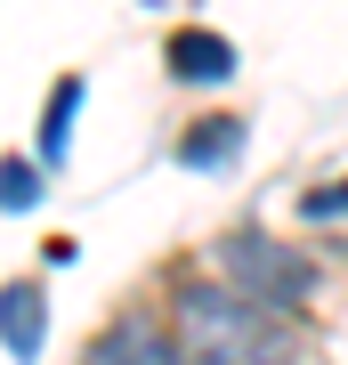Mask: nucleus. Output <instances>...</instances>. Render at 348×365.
Segmentation results:
<instances>
[{"label":"nucleus","mask_w":348,"mask_h":365,"mask_svg":"<svg viewBox=\"0 0 348 365\" xmlns=\"http://www.w3.org/2000/svg\"><path fill=\"white\" fill-rule=\"evenodd\" d=\"M292 309H275V300L243 292L227 276V284H179L170 292V325H179L186 349L203 357H227V365H251V357H292Z\"/></svg>","instance_id":"nucleus-1"},{"label":"nucleus","mask_w":348,"mask_h":365,"mask_svg":"<svg viewBox=\"0 0 348 365\" xmlns=\"http://www.w3.org/2000/svg\"><path fill=\"white\" fill-rule=\"evenodd\" d=\"M219 268H227L243 292L275 300V309H308V300H316V260L292 252V244H275L268 227H235L227 244H219Z\"/></svg>","instance_id":"nucleus-2"},{"label":"nucleus","mask_w":348,"mask_h":365,"mask_svg":"<svg viewBox=\"0 0 348 365\" xmlns=\"http://www.w3.org/2000/svg\"><path fill=\"white\" fill-rule=\"evenodd\" d=\"M243 146H251L243 114H203V122L179 138V163H186V170H235V163H243Z\"/></svg>","instance_id":"nucleus-3"},{"label":"nucleus","mask_w":348,"mask_h":365,"mask_svg":"<svg viewBox=\"0 0 348 365\" xmlns=\"http://www.w3.org/2000/svg\"><path fill=\"white\" fill-rule=\"evenodd\" d=\"M0 341H9V357H41L49 349V292L41 284H9L0 292Z\"/></svg>","instance_id":"nucleus-4"},{"label":"nucleus","mask_w":348,"mask_h":365,"mask_svg":"<svg viewBox=\"0 0 348 365\" xmlns=\"http://www.w3.org/2000/svg\"><path fill=\"white\" fill-rule=\"evenodd\" d=\"M170 81H186V90H203V81H227L235 73V49L219 33H203V25H186V33H170Z\"/></svg>","instance_id":"nucleus-5"},{"label":"nucleus","mask_w":348,"mask_h":365,"mask_svg":"<svg viewBox=\"0 0 348 365\" xmlns=\"http://www.w3.org/2000/svg\"><path fill=\"white\" fill-rule=\"evenodd\" d=\"M179 349H186V341H179V325H170V333H154V325H138V317H122L114 333H97V341H90V357H97V365H122V357H146V365H170Z\"/></svg>","instance_id":"nucleus-6"},{"label":"nucleus","mask_w":348,"mask_h":365,"mask_svg":"<svg viewBox=\"0 0 348 365\" xmlns=\"http://www.w3.org/2000/svg\"><path fill=\"white\" fill-rule=\"evenodd\" d=\"M81 98H90V81L81 73H65L57 90H49V114H41V163H65V146H73V122H81Z\"/></svg>","instance_id":"nucleus-7"},{"label":"nucleus","mask_w":348,"mask_h":365,"mask_svg":"<svg viewBox=\"0 0 348 365\" xmlns=\"http://www.w3.org/2000/svg\"><path fill=\"white\" fill-rule=\"evenodd\" d=\"M41 170H49V163H25V155L0 163V211H33V203H41V187H49Z\"/></svg>","instance_id":"nucleus-8"},{"label":"nucleus","mask_w":348,"mask_h":365,"mask_svg":"<svg viewBox=\"0 0 348 365\" xmlns=\"http://www.w3.org/2000/svg\"><path fill=\"white\" fill-rule=\"evenodd\" d=\"M300 220H316V227L324 220H348V179L340 187H308V195H300Z\"/></svg>","instance_id":"nucleus-9"}]
</instances>
